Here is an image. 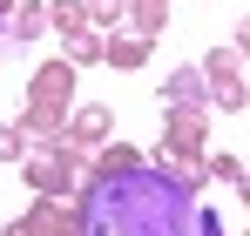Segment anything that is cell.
Segmentation results:
<instances>
[{
  "instance_id": "cell-2",
  "label": "cell",
  "mask_w": 250,
  "mask_h": 236,
  "mask_svg": "<svg viewBox=\"0 0 250 236\" xmlns=\"http://www.w3.org/2000/svg\"><path fill=\"white\" fill-rule=\"evenodd\" d=\"M196 236H223V230H216V223H209V216H203V230H196Z\"/></svg>"
},
{
  "instance_id": "cell-1",
  "label": "cell",
  "mask_w": 250,
  "mask_h": 236,
  "mask_svg": "<svg viewBox=\"0 0 250 236\" xmlns=\"http://www.w3.org/2000/svg\"><path fill=\"white\" fill-rule=\"evenodd\" d=\"M203 209L163 169H115L82 202V236H196Z\"/></svg>"
}]
</instances>
